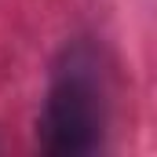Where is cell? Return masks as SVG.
<instances>
[{
    "instance_id": "6da1fadb",
    "label": "cell",
    "mask_w": 157,
    "mask_h": 157,
    "mask_svg": "<svg viewBox=\"0 0 157 157\" xmlns=\"http://www.w3.org/2000/svg\"><path fill=\"white\" fill-rule=\"evenodd\" d=\"M106 128V88L99 55L77 40L66 44L51 66L44 110H40V146L55 157H77L102 146Z\"/></svg>"
}]
</instances>
